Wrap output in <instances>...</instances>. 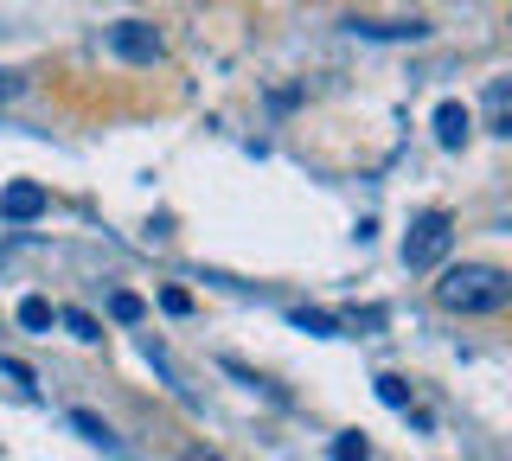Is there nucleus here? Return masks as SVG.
I'll list each match as a JSON object with an SVG mask.
<instances>
[{"label": "nucleus", "instance_id": "f8f14e48", "mask_svg": "<svg viewBox=\"0 0 512 461\" xmlns=\"http://www.w3.org/2000/svg\"><path fill=\"white\" fill-rule=\"evenodd\" d=\"M378 397H384L391 410H410V385H404V378H391V372L378 378Z\"/></svg>", "mask_w": 512, "mask_h": 461}, {"label": "nucleus", "instance_id": "20e7f679", "mask_svg": "<svg viewBox=\"0 0 512 461\" xmlns=\"http://www.w3.org/2000/svg\"><path fill=\"white\" fill-rule=\"evenodd\" d=\"M39 212H45V186L13 180L7 193H0V218H13V225H26V218H39Z\"/></svg>", "mask_w": 512, "mask_h": 461}, {"label": "nucleus", "instance_id": "f03ea898", "mask_svg": "<svg viewBox=\"0 0 512 461\" xmlns=\"http://www.w3.org/2000/svg\"><path fill=\"white\" fill-rule=\"evenodd\" d=\"M448 244H455V218H448V212H423L404 231V263L410 269H436L448 257Z\"/></svg>", "mask_w": 512, "mask_h": 461}, {"label": "nucleus", "instance_id": "0eeeda50", "mask_svg": "<svg viewBox=\"0 0 512 461\" xmlns=\"http://www.w3.org/2000/svg\"><path fill=\"white\" fill-rule=\"evenodd\" d=\"M352 33H365V39H423V26L416 20H352Z\"/></svg>", "mask_w": 512, "mask_h": 461}, {"label": "nucleus", "instance_id": "9b49d317", "mask_svg": "<svg viewBox=\"0 0 512 461\" xmlns=\"http://www.w3.org/2000/svg\"><path fill=\"white\" fill-rule=\"evenodd\" d=\"M58 321H64V327H71V333H77V340H103V327H96V321H90V314H84V308H64V314H58Z\"/></svg>", "mask_w": 512, "mask_h": 461}, {"label": "nucleus", "instance_id": "2eb2a0df", "mask_svg": "<svg viewBox=\"0 0 512 461\" xmlns=\"http://www.w3.org/2000/svg\"><path fill=\"white\" fill-rule=\"evenodd\" d=\"M7 97H20V71H7V65H0V103H7Z\"/></svg>", "mask_w": 512, "mask_h": 461}, {"label": "nucleus", "instance_id": "ddd939ff", "mask_svg": "<svg viewBox=\"0 0 512 461\" xmlns=\"http://www.w3.org/2000/svg\"><path fill=\"white\" fill-rule=\"evenodd\" d=\"M109 314H116V321H141V314H148V308H141V295H109Z\"/></svg>", "mask_w": 512, "mask_h": 461}, {"label": "nucleus", "instance_id": "f257e3e1", "mask_svg": "<svg viewBox=\"0 0 512 461\" xmlns=\"http://www.w3.org/2000/svg\"><path fill=\"white\" fill-rule=\"evenodd\" d=\"M436 301L448 314H500L512 301V276L493 263H455V269H442Z\"/></svg>", "mask_w": 512, "mask_h": 461}, {"label": "nucleus", "instance_id": "7ed1b4c3", "mask_svg": "<svg viewBox=\"0 0 512 461\" xmlns=\"http://www.w3.org/2000/svg\"><path fill=\"white\" fill-rule=\"evenodd\" d=\"M109 52L128 58V65H160V58H167V39H160L148 20H116L109 26Z\"/></svg>", "mask_w": 512, "mask_h": 461}, {"label": "nucleus", "instance_id": "9d476101", "mask_svg": "<svg viewBox=\"0 0 512 461\" xmlns=\"http://www.w3.org/2000/svg\"><path fill=\"white\" fill-rule=\"evenodd\" d=\"M333 461H372V449H365V436H359V429H346V436L333 442Z\"/></svg>", "mask_w": 512, "mask_h": 461}, {"label": "nucleus", "instance_id": "1a4fd4ad", "mask_svg": "<svg viewBox=\"0 0 512 461\" xmlns=\"http://www.w3.org/2000/svg\"><path fill=\"white\" fill-rule=\"evenodd\" d=\"M71 429H77V436H84V442H103V449H116V436H109V429L96 423L90 410H71Z\"/></svg>", "mask_w": 512, "mask_h": 461}, {"label": "nucleus", "instance_id": "4468645a", "mask_svg": "<svg viewBox=\"0 0 512 461\" xmlns=\"http://www.w3.org/2000/svg\"><path fill=\"white\" fill-rule=\"evenodd\" d=\"M295 327H308V333H320V340H333V333H340V321H333V314H308V308L295 314Z\"/></svg>", "mask_w": 512, "mask_h": 461}, {"label": "nucleus", "instance_id": "39448f33", "mask_svg": "<svg viewBox=\"0 0 512 461\" xmlns=\"http://www.w3.org/2000/svg\"><path fill=\"white\" fill-rule=\"evenodd\" d=\"M468 129H474L468 103H442V109H436V141H442L448 154H455V148H468Z\"/></svg>", "mask_w": 512, "mask_h": 461}, {"label": "nucleus", "instance_id": "423d86ee", "mask_svg": "<svg viewBox=\"0 0 512 461\" xmlns=\"http://www.w3.org/2000/svg\"><path fill=\"white\" fill-rule=\"evenodd\" d=\"M487 135H512V84L506 77L487 84Z\"/></svg>", "mask_w": 512, "mask_h": 461}, {"label": "nucleus", "instance_id": "6e6552de", "mask_svg": "<svg viewBox=\"0 0 512 461\" xmlns=\"http://www.w3.org/2000/svg\"><path fill=\"white\" fill-rule=\"evenodd\" d=\"M58 321V314H52V301H45V295H26L20 301V327H32V333H45V327H52Z\"/></svg>", "mask_w": 512, "mask_h": 461}, {"label": "nucleus", "instance_id": "dca6fc26", "mask_svg": "<svg viewBox=\"0 0 512 461\" xmlns=\"http://www.w3.org/2000/svg\"><path fill=\"white\" fill-rule=\"evenodd\" d=\"M180 461H224V455H212V449H186Z\"/></svg>", "mask_w": 512, "mask_h": 461}]
</instances>
